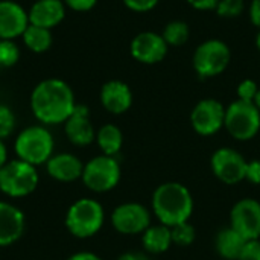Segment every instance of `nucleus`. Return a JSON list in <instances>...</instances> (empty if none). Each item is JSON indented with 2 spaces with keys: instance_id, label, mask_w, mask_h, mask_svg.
I'll return each instance as SVG.
<instances>
[{
  "instance_id": "nucleus-40",
  "label": "nucleus",
  "mask_w": 260,
  "mask_h": 260,
  "mask_svg": "<svg viewBox=\"0 0 260 260\" xmlns=\"http://www.w3.org/2000/svg\"><path fill=\"white\" fill-rule=\"evenodd\" d=\"M256 46H257V49L260 50V29H259V34H257V37H256Z\"/></svg>"
},
{
  "instance_id": "nucleus-33",
  "label": "nucleus",
  "mask_w": 260,
  "mask_h": 260,
  "mask_svg": "<svg viewBox=\"0 0 260 260\" xmlns=\"http://www.w3.org/2000/svg\"><path fill=\"white\" fill-rule=\"evenodd\" d=\"M64 3L69 8H72L73 11L85 12V11H90L91 8H94L98 0H64Z\"/></svg>"
},
{
  "instance_id": "nucleus-34",
  "label": "nucleus",
  "mask_w": 260,
  "mask_h": 260,
  "mask_svg": "<svg viewBox=\"0 0 260 260\" xmlns=\"http://www.w3.org/2000/svg\"><path fill=\"white\" fill-rule=\"evenodd\" d=\"M193 9H198V11H212V9H216L219 0H186Z\"/></svg>"
},
{
  "instance_id": "nucleus-1",
  "label": "nucleus",
  "mask_w": 260,
  "mask_h": 260,
  "mask_svg": "<svg viewBox=\"0 0 260 260\" xmlns=\"http://www.w3.org/2000/svg\"><path fill=\"white\" fill-rule=\"evenodd\" d=\"M75 107L73 90L67 82L56 78L41 81L30 94V110L43 125L64 123Z\"/></svg>"
},
{
  "instance_id": "nucleus-20",
  "label": "nucleus",
  "mask_w": 260,
  "mask_h": 260,
  "mask_svg": "<svg viewBox=\"0 0 260 260\" xmlns=\"http://www.w3.org/2000/svg\"><path fill=\"white\" fill-rule=\"evenodd\" d=\"M245 242L247 241L236 230H233L232 227H227V229H222L216 235L215 247H216L218 254L222 259L238 260L241 253H242V248H244Z\"/></svg>"
},
{
  "instance_id": "nucleus-5",
  "label": "nucleus",
  "mask_w": 260,
  "mask_h": 260,
  "mask_svg": "<svg viewBox=\"0 0 260 260\" xmlns=\"http://www.w3.org/2000/svg\"><path fill=\"white\" fill-rule=\"evenodd\" d=\"M37 168L20 160H11L0 169V192L9 198H23L38 187Z\"/></svg>"
},
{
  "instance_id": "nucleus-19",
  "label": "nucleus",
  "mask_w": 260,
  "mask_h": 260,
  "mask_svg": "<svg viewBox=\"0 0 260 260\" xmlns=\"http://www.w3.org/2000/svg\"><path fill=\"white\" fill-rule=\"evenodd\" d=\"M66 8L61 0H37L29 12V24L52 29L64 20Z\"/></svg>"
},
{
  "instance_id": "nucleus-23",
  "label": "nucleus",
  "mask_w": 260,
  "mask_h": 260,
  "mask_svg": "<svg viewBox=\"0 0 260 260\" xmlns=\"http://www.w3.org/2000/svg\"><path fill=\"white\" fill-rule=\"evenodd\" d=\"M23 41H24L26 47L30 52L43 53V52H46L52 46V34H50V29L29 24L26 27V30L23 32Z\"/></svg>"
},
{
  "instance_id": "nucleus-10",
  "label": "nucleus",
  "mask_w": 260,
  "mask_h": 260,
  "mask_svg": "<svg viewBox=\"0 0 260 260\" xmlns=\"http://www.w3.org/2000/svg\"><path fill=\"white\" fill-rule=\"evenodd\" d=\"M210 168L219 181L232 186L245 180L247 160L233 148H219L210 158Z\"/></svg>"
},
{
  "instance_id": "nucleus-13",
  "label": "nucleus",
  "mask_w": 260,
  "mask_h": 260,
  "mask_svg": "<svg viewBox=\"0 0 260 260\" xmlns=\"http://www.w3.org/2000/svg\"><path fill=\"white\" fill-rule=\"evenodd\" d=\"M169 46L163 40L161 34L152 32V30H145L137 34L133 41H131V56L142 62V64H157L165 59L168 55Z\"/></svg>"
},
{
  "instance_id": "nucleus-26",
  "label": "nucleus",
  "mask_w": 260,
  "mask_h": 260,
  "mask_svg": "<svg viewBox=\"0 0 260 260\" xmlns=\"http://www.w3.org/2000/svg\"><path fill=\"white\" fill-rule=\"evenodd\" d=\"M20 58V50L12 40H0V67H11Z\"/></svg>"
},
{
  "instance_id": "nucleus-11",
  "label": "nucleus",
  "mask_w": 260,
  "mask_h": 260,
  "mask_svg": "<svg viewBox=\"0 0 260 260\" xmlns=\"http://www.w3.org/2000/svg\"><path fill=\"white\" fill-rule=\"evenodd\" d=\"M230 227L245 241L260 238V203L253 198L238 201L230 212Z\"/></svg>"
},
{
  "instance_id": "nucleus-27",
  "label": "nucleus",
  "mask_w": 260,
  "mask_h": 260,
  "mask_svg": "<svg viewBox=\"0 0 260 260\" xmlns=\"http://www.w3.org/2000/svg\"><path fill=\"white\" fill-rule=\"evenodd\" d=\"M245 9L244 0H219L216 6V14L224 18H235L239 17Z\"/></svg>"
},
{
  "instance_id": "nucleus-12",
  "label": "nucleus",
  "mask_w": 260,
  "mask_h": 260,
  "mask_svg": "<svg viewBox=\"0 0 260 260\" xmlns=\"http://www.w3.org/2000/svg\"><path fill=\"white\" fill-rule=\"evenodd\" d=\"M224 120H225V108L216 99L200 101L190 113L192 128L200 136L216 134L224 126Z\"/></svg>"
},
{
  "instance_id": "nucleus-14",
  "label": "nucleus",
  "mask_w": 260,
  "mask_h": 260,
  "mask_svg": "<svg viewBox=\"0 0 260 260\" xmlns=\"http://www.w3.org/2000/svg\"><path fill=\"white\" fill-rule=\"evenodd\" d=\"M64 133L75 146H87L96 140V131L90 120V111L85 105L75 107L72 116L64 122Z\"/></svg>"
},
{
  "instance_id": "nucleus-9",
  "label": "nucleus",
  "mask_w": 260,
  "mask_h": 260,
  "mask_svg": "<svg viewBox=\"0 0 260 260\" xmlns=\"http://www.w3.org/2000/svg\"><path fill=\"white\" fill-rule=\"evenodd\" d=\"M111 225L122 235H142L151 225V213L143 204L123 203L113 210Z\"/></svg>"
},
{
  "instance_id": "nucleus-24",
  "label": "nucleus",
  "mask_w": 260,
  "mask_h": 260,
  "mask_svg": "<svg viewBox=\"0 0 260 260\" xmlns=\"http://www.w3.org/2000/svg\"><path fill=\"white\" fill-rule=\"evenodd\" d=\"M189 35H190L189 24L186 21H183V20H172V21H169L165 26L163 32H161V37L166 41V44L168 46H174V47H180L184 43H187Z\"/></svg>"
},
{
  "instance_id": "nucleus-3",
  "label": "nucleus",
  "mask_w": 260,
  "mask_h": 260,
  "mask_svg": "<svg viewBox=\"0 0 260 260\" xmlns=\"http://www.w3.org/2000/svg\"><path fill=\"white\" fill-rule=\"evenodd\" d=\"M105 212L99 201L93 198L76 200L66 213V229L78 239L94 236L104 225Z\"/></svg>"
},
{
  "instance_id": "nucleus-31",
  "label": "nucleus",
  "mask_w": 260,
  "mask_h": 260,
  "mask_svg": "<svg viewBox=\"0 0 260 260\" xmlns=\"http://www.w3.org/2000/svg\"><path fill=\"white\" fill-rule=\"evenodd\" d=\"M160 0H123L125 6L134 12H148L152 11Z\"/></svg>"
},
{
  "instance_id": "nucleus-28",
  "label": "nucleus",
  "mask_w": 260,
  "mask_h": 260,
  "mask_svg": "<svg viewBox=\"0 0 260 260\" xmlns=\"http://www.w3.org/2000/svg\"><path fill=\"white\" fill-rule=\"evenodd\" d=\"M14 128H15V116L12 110L0 104V140L9 137Z\"/></svg>"
},
{
  "instance_id": "nucleus-41",
  "label": "nucleus",
  "mask_w": 260,
  "mask_h": 260,
  "mask_svg": "<svg viewBox=\"0 0 260 260\" xmlns=\"http://www.w3.org/2000/svg\"><path fill=\"white\" fill-rule=\"evenodd\" d=\"M259 239H260V238H259Z\"/></svg>"
},
{
  "instance_id": "nucleus-37",
  "label": "nucleus",
  "mask_w": 260,
  "mask_h": 260,
  "mask_svg": "<svg viewBox=\"0 0 260 260\" xmlns=\"http://www.w3.org/2000/svg\"><path fill=\"white\" fill-rule=\"evenodd\" d=\"M67 260H102L98 254L94 253H88V251H81V253H75L72 254Z\"/></svg>"
},
{
  "instance_id": "nucleus-38",
  "label": "nucleus",
  "mask_w": 260,
  "mask_h": 260,
  "mask_svg": "<svg viewBox=\"0 0 260 260\" xmlns=\"http://www.w3.org/2000/svg\"><path fill=\"white\" fill-rule=\"evenodd\" d=\"M8 161H9V160H8V149H6L3 140H0V169H2Z\"/></svg>"
},
{
  "instance_id": "nucleus-22",
  "label": "nucleus",
  "mask_w": 260,
  "mask_h": 260,
  "mask_svg": "<svg viewBox=\"0 0 260 260\" xmlns=\"http://www.w3.org/2000/svg\"><path fill=\"white\" fill-rule=\"evenodd\" d=\"M96 142L104 155L116 157V154L122 149L123 145V134L119 126L113 123H107L101 126L96 133Z\"/></svg>"
},
{
  "instance_id": "nucleus-39",
  "label": "nucleus",
  "mask_w": 260,
  "mask_h": 260,
  "mask_svg": "<svg viewBox=\"0 0 260 260\" xmlns=\"http://www.w3.org/2000/svg\"><path fill=\"white\" fill-rule=\"evenodd\" d=\"M256 107H257V110L260 111V88H259V91H257V94H256V98H254V102H253Z\"/></svg>"
},
{
  "instance_id": "nucleus-32",
  "label": "nucleus",
  "mask_w": 260,
  "mask_h": 260,
  "mask_svg": "<svg viewBox=\"0 0 260 260\" xmlns=\"http://www.w3.org/2000/svg\"><path fill=\"white\" fill-rule=\"evenodd\" d=\"M245 180H248L251 184H260V160L247 161Z\"/></svg>"
},
{
  "instance_id": "nucleus-4",
  "label": "nucleus",
  "mask_w": 260,
  "mask_h": 260,
  "mask_svg": "<svg viewBox=\"0 0 260 260\" xmlns=\"http://www.w3.org/2000/svg\"><path fill=\"white\" fill-rule=\"evenodd\" d=\"M55 142L50 131L43 125H32L24 128L15 139L14 151L17 158L32 165H46L53 155Z\"/></svg>"
},
{
  "instance_id": "nucleus-21",
  "label": "nucleus",
  "mask_w": 260,
  "mask_h": 260,
  "mask_svg": "<svg viewBox=\"0 0 260 260\" xmlns=\"http://www.w3.org/2000/svg\"><path fill=\"white\" fill-rule=\"evenodd\" d=\"M142 245L151 254H161L168 251L172 245L171 229L163 224L149 225L142 233Z\"/></svg>"
},
{
  "instance_id": "nucleus-35",
  "label": "nucleus",
  "mask_w": 260,
  "mask_h": 260,
  "mask_svg": "<svg viewBox=\"0 0 260 260\" xmlns=\"http://www.w3.org/2000/svg\"><path fill=\"white\" fill-rule=\"evenodd\" d=\"M250 20L260 29V0H253L250 5Z\"/></svg>"
},
{
  "instance_id": "nucleus-36",
  "label": "nucleus",
  "mask_w": 260,
  "mask_h": 260,
  "mask_svg": "<svg viewBox=\"0 0 260 260\" xmlns=\"http://www.w3.org/2000/svg\"><path fill=\"white\" fill-rule=\"evenodd\" d=\"M117 260H151L145 253H139V251H128L119 256Z\"/></svg>"
},
{
  "instance_id": "nucleus-16",
  "label": "nucleus",
  "mask_w": 260,
  "mask_h": 260,
  "mask_svg": "<svg viewBox=\"0 0 260 260\" xmlns=\"http://www.w3.org/2000/svg\"><path fill=\"white\" fill-rule=\"evenodd\" d=\"M24 232V215L11 203L0 201V247L17 242Z\"/></svg>"
},
{
  "instance_id": "nucleus-17",
  "label": "nucleus",
  "mask_w": 260,
  "mask_h": 260,
  "mask_svg": "<svg viewBox=\"0 0 260 260\" xmlns=\"http://www.w3.org/2000/svg\"><path fill=\"white\" fill-rule=\"evenodd\" d=\"M101 104L111 114H123L133 105V91L122 81H108L101 88Z\"/></svg>"
},
{
  "instance_id": "nucleus-25",
  "label": "nucleus",
  "mask_w": 260,
  "mask_h": 260,
  "mask_svg": "<svg viewBox=\"0 0 260 260\" xmlns=\"http://www.w3.org/2000/svg\"><path fill=\"white\" fill-rule=\"evenodd\" d=\"M171 236H172V244L178 247H189L193 244L197 238V232H195V227L189 224L187 221V222H181L178 225L171 227Z\"/></svg>"
},
{
  "instance_id": "nucleus-15",
  "label": "nucleus",
  "mask_w": 260,
  "mask_h": 260,
  "mask_svg": "<svg viewBox=\"0 0 260 260\" xmlns=\"http://www.w3.org/2000/svg\"><path fill=\"white\" fill-rule=\"evenodd\" d=\"M29 26L27 12L15 2H0V40H14Z\"/></svg>"
},
{
  "instance_id": "nucleus-30",
  "label": "nucleus",
  "mask_w": 260,
  "mask_h": 260,
  "mask_svg": "<svg viewBox=\"0 0 260 260\" xmlns=\"http://www.w3.org/2000/svg\"><path fill=\"white\" fill-rule=\"evenodd\" d=\"M238 260H260V239L247 241Z\"/></svg>"
},
{
  "instance_id": "nucleus-8",
  "label": "nucleus",
  "mask_w": 260,
  "mask_h": 260,
  "mask_svg": "<svg viewBox=\"0 0 260 260\" xmlns=\"http://www.w3.org/2000/svg\"><path fill=\"white\" fill-rule=\"evenodd\" d=\"M120 165L116 157L98 155L84 165L82 183L87 189L96 193H105L113 190L120 181Z\"/></svg>"
},
{
  "instance_id": "nucleus-6",
  "label": "nucleus",
  "mask_w": 260,
  "mask_h": 260,
  "mask_svg": "<svg viewBox=\"0 0 260 260\" xmlns=\"http://www.w3.org/2000/svg\"><path fill=\"white\" fill-rule=\"evenodd\" d=\"M224 128L239 142L251 140L260 131V111L253 102L236 99L225 108Z\"/></svg>"
},
{
  "instance_id": "nucleus-2",
  "label": "nucleus",
  "mask_w": 260,
  "mask_h": 260,
  "mask_svg": "<svg viewBox=\"0 0 260 260\" xmlns=\"http://www.w3.org/2000/svg\"><path fill=\"white\" fill-rule=\"evenodd\" d=\"M152 212L166 227L187 222L193 212V198L190 190L175 181L160 184L152 193Z\"/></svg>"
},
{
  "instance_id": "nucleus-7",
  "label": "nucleus",
  "mask_w": 260,
  "mask_h": 260,
  "mask_svg": "<svg viewBox=\"0 0 260 260\" xmlns=\"http://www.w3.org/2000/svg\"><path fill=\"white\" fill-rule=\"evenodd\" d=\"M230 59H232L230 47L222 40L212 38L201 43L195 49L192 64L197 75L203 79H207L224 73L230 64Z\"/></svg>"
},
{
  "instance_id": "nucleus-29",
  "label": "nucleus",
  "mask_w": 260,
  "mask_h": 260,
  "mask_svg": "<svg viewBox=\"0 0 260 260\" xmlns=\"http://www.w3.org/2000/svg\"><path fill=\"white\" fill-rule=\"evenodd\" d=\"M238 99L245 101V102H254V98L259 91L257 82L253 79H244L238 85Z\"/></svg>"
},
{
  "instance_id": "nucleus-18",
  "label": "nucleus",
  "mask_w": 260,
  "mask_h": 260,
  "mask_svg": "<svg viewBox=\"0 0 260 260\" xmlns=\"http://www.w3.org/2000/svg\"><path fill=\"white\" fill-rule=\"evenodd\" d=\"M46 171L50 178L61 183H72L82 177L84 163L73 154L61 152L52 155L46 163Z\"/></svg>"
}]
</instances>
